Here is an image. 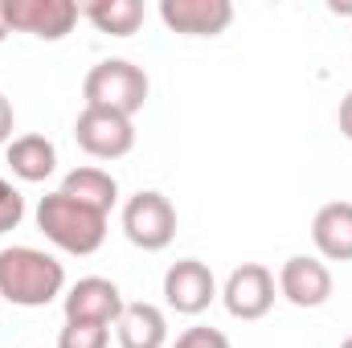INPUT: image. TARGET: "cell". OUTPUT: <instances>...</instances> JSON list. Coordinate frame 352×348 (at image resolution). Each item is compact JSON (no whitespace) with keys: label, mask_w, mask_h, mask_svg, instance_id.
<instances>
[{"label":"cell","mask_w":352,"mask_h":348,"mask_svg":"<svg viewBox=\"0 0 352 348\" xmlns=\"http://www.w3.org/2000/svg\"><path fill=\"white\" fill-rule=\"evenodd\" d=\"M336 123H340V135L352 140V90L340 98V111H336Z\"/></svg>","instance_id":"obj_21"},{"label":"cell","mask_w":352,"mask_h":348,"mask_svg":"<svg viewBox=\"0 0 352 348\" xmlns=\"http://www.w3.org/2000/svg\"><path fill=\"white\" fill-rule=\"evenodd\" d=\"M340 348H352V336H349V340H344V345H340Z\"/></svg>","instance_id":"obj_23"},{"label":"cell","mask_w":352,"mask_h":348,"mask_svg":"<svg viewBox=\"0 0 352 348\" xmlns=\"http://www.w3.org/2000/svg\"><path fill=\"white\" fill-rule=\"evenodd\" d=\"M21 217H25V197H21V188H16L12 180L0 176V234L16 230Z\"/></svg>","instance_id":"obj_18"},{"label":"cell","mask_w":352,"mask_h":348,"mask_svg":"<svg viewBox=\"0 0 352 348\" xmlns=\"http://www.w3.org/2000/svg\"><path fill=\"white\" fill-rule=\"evenodd\" d=\"M12 123H16V115H12V102L0 94V148H8V144H12Z\"/></svg>","instance_id":"obj_20"},{"label":"cell","mask_w":352,"mask_h":348,"mask_svg":"<svg viewBox=\"0 0 352 348\" xmlns=\"http://www.w3.org/2000/svg\"><path fill=\"white\" fill-rule=\"evenodd\" d=\"M274 283H278V295H283L287 303L303 307V312L324 307V303L332 299V287H336L328 262L320 259V254H291V259L278 266Z\"/></svg>","instance_id":"obj_8"},{"label":"cell","mask_w":352,"mask_h":348,"mask_svg":"<svg viewBox=\"0 0 352 348\" xmlns=\"http://www.w3.org/2000/svg\"><path fill=\"white\" fill-rule=\"evenodd\" d=\"M119 348H168V320L156 303H127L115 320Z\"/></svg>","instance_id":"obj_14"},{"label":"cell","mask_w":352,"mask_h":348,"mask_svg":"<svg viewBox=\"0 0 352 348\" xmlns=\"http://www.w3.org/2000/svg\"><path fill=\"white\" fill-rule=\"evenodd\" d=\"M62 193L74 197L78 205L98 209V213L111 217V209H115V201H119V180L107 173V168L82 164V168H70V173L62 176Z\"/></svg>","instance_id":"obj_15"},{"label":"cell","mask_w":352,"mask_h":348,"mask_svg":"<svg viewBox=\"0 0 352 348\" xmlns=\"http://www.w3.org/2000/svg\"><path fill=\"white\" fill-rule=\"evenodd\" d=\"M4 160H8V168H12L16 180L41 184V180H50L54 168H58V148H54V140L29 131V135H16V140L4 148Z\"/></svg>","instance_id":"obj_13"},{"label":"cell","mask_w":352,"mask_h":348,"mask_svg":"<svg viewBox=\"0 0 352 348\" xmlns=\"http://www.w3.org/2000/svg\"><path fill=\"white\" fill-rule=\"evenodd\" d=\"M168 348H230V336H226L221 328H205V324H197V328H184Z\"/></svg>","instance_id":"obj_19"},{"label":"cell","mask_w":352,"mask_h":348,"mask_svg":"<svg viewBox=\"0 0 352 348\" xmlns=\"http://www.w3.org/2000/svg\"><path fill=\"white\" fill-rule=\"evenodd\" d=\"M111 345V328L102 324H62L58 332V348H107Z\"/></svg>","instance_id":"obj_17"},{"label":"cell","mask_w":352,"mask_h":348,"mask_svg":"<svg viewBox=\"0 0 352 348\" xmlns=\"http://www.w3.org/2000/svg\"><path fill=\"white\" fill-rule=\"evenodd\" d=\"M123 234L135 250H148V254H160L168 250L176 238V209L173 201L156 188H144L135 193L127 205H123Z\"/></svg>","instance_id":"obj_4"},{"label":"cell","mask_w":352,"mask_h":348,"mask_svg":"<svg viewBox=\"0 0 352 348\" xmlns=\"http://www.w3.org/2000/svg\"><path fill=\"white\" fill-rule=\"evenodd\" d=\"M74 140L94 160H123L135 148V123L115 111L82 107V115L74 119Z\"/></svg>","instance_id":"obj_7"},{"label":"cell","mask_w":352,"mask_h":348,"mask_svg":"<svg viewBox=\"0 0 352 348\" xmlns=\"http://www.w3.org/2000/svg\"><path fill=\"white\" fill-rule=\"evenodd\" d=\"M37 230H41L58 250L87 259V254H94V250L107 242V213L78 205L74 197H66V193L58 188V193H50V197L37 201Z\"/></svg>","instance_id":"obj_2"},{"label":"cell","mask_w":352,"mask_h":348,"mask_svg":"<svg viewBox=\"0 0 352 348\" xmlns=\"http://www.w3.org/2000/svg\"><path fill=\"white\" fill-rule=\"evenodd\" d=\"M78 12L107 37H131L144 25V4L140 0H87Z\"/></svg>","instance_id":"obj_16"},{"label":"cell","mask_w":352,"mask_h":348,"mask_svg":"<svg viewBox=\"0 0 352 348\" xmlns=\"http://www.w3.org/2000/svg\"><path fill=\"white\" fill-rule=\"evenodd\" d=\"M217 295V279L201 259H180L164 270V303L176 316H201Z\"/></svg>","instance_id":"obj_10"},{"label":"cell","mask_w":352,"mask_h":348,"mask_svg":"<svg viewBox=\"0 0 352 348\" xmlns=\"http://www.w3.org/2000/svg\"><path fill=\"white\" fill-rule=\"evenodd\" d=\"M311 242L324 262H352V201H328L316 213Z\"/></svg>","instance_id":"obj_12"},{"label":"cell","mask_w":352,"mask_h":348,"mask_svg":"<svg viewBox=\"0 0 352 348\" xmlns=\"http://www.w3.org/2000/svg\"><path fill=\"white\" fill-rule=\"evenodd\" d=\"M274 291H278V283H274V270L270 266H263V262H242V266L230 270V279L221 287V303H226V312L234 320L254 324V320H263L266 312L274 307Z\"/></svg>","instance_id":"obj_6"},{"label":"cell","mask_w":352,"mask_h":348,"mask_svg":"<svg viewBox=\"0 0 352 348\" xmlns=\"http://www.w3.org/2000/svg\"><path fill=\"white\" fill-rule=\"evenodd\" d=\"M123 307H127L123 291L111 279H102V274L78 279L62 295V312H66L70 324H102V328H115V320L123 316Z\"/></svg>","instance_id":"obj_9"},{"label":"cell","mask_w":352,"mask_h":348,"mask_svg":"<svg viewBox=\"0 0 352 348\" xmlns=\"http://www.w3.org/2000/svg\"><path fill=\"white\" fill-rule=\"evenodd\" d=\"M160 21L180 37H221L234 21L230 0H160Z\"/></svg>","instance_id":"obj_11"},{"label":"cell","mask_w":352,"mask_h":348,"mask_svg":"<svg viewBox=\"0 0 352 348\" xmlns=\"http://www.w3.org/2000/svg\"><path fill=\"white\" fill-rule=\"evenodd\" d=\"M66 291V266L37 246L0 250V299L12 307H45Z\"/></svg>","instance_id":"obj_1"},{"label":"cell","mask_w":352,"mask_h":348,"mask_svg":"<svg viewBox=\"0 0 352 348\" xmlns=\"http://www.w3.org/2000/svg\"><path fill=\"white\" fill-rule=\"evenodd\" d=\"M148 74H144V66H135V62H127V58H107V62H98V66H90L87 78H82V98H87V107H98V111H115V115H135V111H144V102H148Z\"/></svg>","instance_id":"obj_3"},{"label":"cell","mask_w":352,"mask_h":348,"mask_svg":"<svg viewBox=\"0 0 352 348\" xmlns=\"http://www.w3.org/2000/svg\"><path fill=\"white\" fill-rule=\"evenodd\" d=\"M78 0H0V21L8 33H33L41 41H62L78 25Z\"/></svg>","instance_id":"obj_5"},{"label":"cell","mask_w":352,"mask_h":348,"mask_svg":"<svg viewBox=\"0 0 352 348\" xmlns=\"http://www.w3.org/2000/svg\"><path fill=\"white\" fill-rule=\"evenodd\" d=\"M4 37H8V29H4V21H0V41H4Z\"/></svg>","instance_id":"obj_22"}]
</instances>
